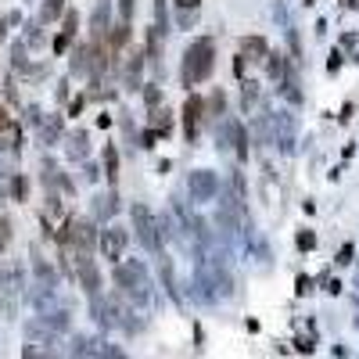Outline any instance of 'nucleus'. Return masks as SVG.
<instances>
[{"instance_id":"8","label":"nucleus","mask_w":359,"mask_h":359,"mask_svg":"<svg viewBox=\"0 0 359 359\" xmlns=\"http://www.w3.org/2000/svg\"><path fill=\"white\" fill-rule=\"evenodd\" d=\"M123 15H130V0H123Z\"/></svg>"},{"instance_id":"3","label":"nucleus","mask_w":359,"mask_h":359,"mask_svg":"<svg viewBox=\"0 0 359 359\" xmlns=\"http://www.w3.org/2000/svg\"><path fill=\"white\" fill-rule=\"evenodd\" d=\"M123 245H126V233L123 230H104V255L108 259L123 255Z\"/></svg>"},{"instance_id":"6","label":"nucleus","mask_w":359,"mask_h":359,"mask_svg":"<svg viewBox=\"0 0 359 359\" xmlns=\"http://www.w3.org/2000/svg\"><path fill=\"white\" fill-rule=\"evenodd\" d=\"M4 237H8V219H0V248H4Z\"/></svg>"},{"instance_id":"1","label":"nucleus","mask_w":359,"mask_h":359,"mask_svg":"<svg viewBox=\"0 0 359 359\" xmlns=\"http://www.w3.org/2000/svg\"><path fill=\"white\" fill-rule=\"evenodd\" d=\"M208 72H212V43H208V40H198V43L187 50L184 76H187V83H201Z\"/></svg>"},{"instance_id":"7","label":"nucleus","mask_w":359,"mask_h":359,"mask_svg":"<svg viewBox=\"0 0 359 359\" xmlns=\"http://www.w3.org/2000/svg\"><path fill=\"white\" fill-rule=\"evenodd\" d=\"M176 4H184V8H194V4H198V0H176Z\"/></svg>"},{"instance_id":"2","label":"nucleus","mask_w":359,"mask_h":359,"mask_svg":"<svg viewBox=\"0 0 359 359\" xmlns=\"http://www.w3.org/2000/svg\"><path fill=\"white\" fill-rule=\"evenodd\" d=\"M65 241H69V245H76L79 252H86L90 245H94V233H90V223H83V219L69 223V233H65Z\"/></svg>"},{"instance_id":"4","label":"nucleus","mask_w":359,"mask_h":359,"mask_svg":"<svg viewBox=\"0 0 359 359\" xmlns=\"http://www.w3.org/2000/svg\"><path fill=\"white\" fill-rule=\"evenodd\" d=\"M22 359H54V352L47 348V345H25V352H22Z\"/></svg>"},{"instance_id":"5","label":"nucleus","mask_w":359,"mask_h":359,"mask_svg":"<svg viewBox=\"0 0 359 359\" xmlns=\"http://www.w3.org/2000/svg\"><path fill=\"white\" fill-rule=\"evenodd\" d=\"M198 115H201V101H198V97H191V101H187V133H194Z\"/></svg>"},{"instance_id":"9","label":"nucleus","mask_w":359,"mask_h":359,"mask_svg":"<svg viewBox=\"0 0 359 359\" xmlns=\"http://www.w3.org/2000/svg\"><path fill=\"white\" fill-rule=\"evenodd\" d=\"M0 313H4V294H0Z\"/></svg>"}]
</instances>
